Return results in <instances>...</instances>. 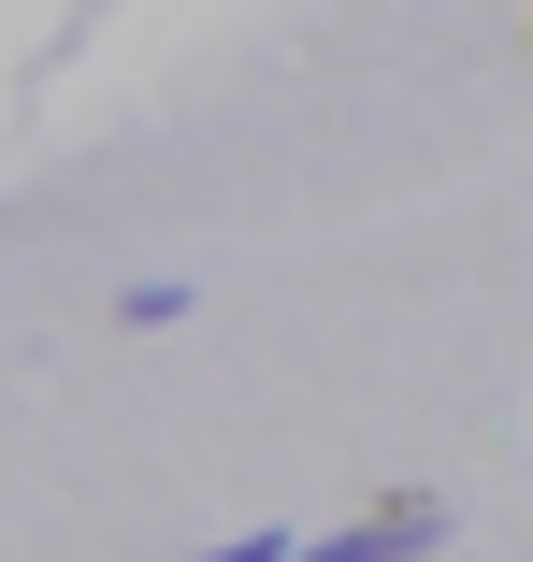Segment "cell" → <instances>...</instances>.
<instances>
[{
    "instance_id": "cell-1",
    "label": "cell",
    "mask_w": 533,
    "mask_h": 562,
    "mask_svg": "<svg viewBox=\"0 0 533 562\" xmlns=\"http://www.w3.org/2000/svg\"><path fill=\"white\" fill-rule=\"evenodd\" d=\"M433 533H447V505H433V491H389L375 519H347V533H317V548H288V562H418Z\"/></svg>"
},
{
    "instance_id": "cell-2",
    "label": "cell",
    "mask_w": 533,
    "mask_h": 562,
    "mask_svg": "<svg viewBox=\"0 0 533 562\" xmlns=\"http://www.w3.org/2000/svg\"><path fill=\"white\" fill-rule=\"evenodd\" d=\"M217 562H288V533H231V548H217Z\"/></svg>"
}]
</instances>
